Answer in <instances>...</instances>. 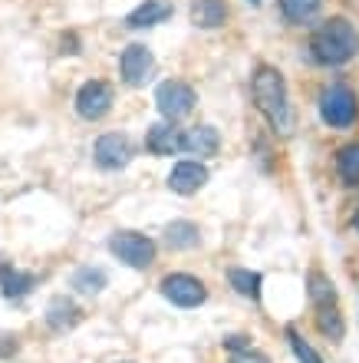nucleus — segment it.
Returning a JSON list of instances; mask_svg holds the SVG:
<instances>
[{"label":"nucleus","mask_w":359,"mask_h":363,"mask_svg":"<svg viewBox=\"0 0 359 363\" xmlns=\"http://www.w3.org/2000/svg\"><path fill=\"white\" fill-rule=\"evenodd\" d=\"M320 116L323 123L330 129H350L356 123L359 116V103H356V93L343 83H333L320 93Z\"/></svg>","instance_id":"obj_3"},{"label":"nucleus","mask_w":359,"mask_h":363,"mask_svg":"<svg viewBox=\"0 0 359 363\" xmlns=\"http://www.w3.org/2000/svg\"><path fill=\"white\" fill-rule=\"evenodd\" d=\"M109 251L135 271H145L155 261V241L149 235H139V231H115L109 238Z\"/></svg>","instance_id":"obj_4"},{"label":"nucleus","mask_w":359,"mask_h":363,"mask_svg":"<svg viewBox=\"0 0 359 363\" xmlns=\"http://www.w3.org/2000/svg\"><path fill=\"white\" fill-rule=\"evenodd\" d=\"M47 320L57 327V330H63V327H73L76 320H79V311H76L73 301H67V297H57V301L50 304Z\"/></svg>","instance_id":"obj_20"},{"label":"nucleus","mask_w":359,"mask_h":363,"mask_svg":"<svg viewBox=\"0 0 359 363\" xmlns=\"http://www.w3.org/2000/svg\"><path fill=\"white\" fill-rule=\"evenodd\" d=\"M171 17V4L169 0H145V4H139V7L125 17V27L129 30H142V27H155V23H161V20Z\"/></svg>","instance_id":"obj_12"},{"label":"nucleus","mask_w":359,"mask_h":363,"mask_svg":"<svg viewBox=\"0 0 359 363\" xmlns=\"http://www.w3.org/2000/svg\"><path fill=\"white\" fill-rule=\"evenodd\" d=\"M251 93L267 123L274 125V133L290 135L293 133V106L287 96V83L280 77V69L274 67H257L254 79H251Z\"/></svg>","instance_id":"obj_1"},{"label":"nucleus","mask_w":359,"mask_h":363,"mask_svg":"<svg viewBox=\"0 0 359 363\" xmlns=\"http://www.w3.org/2000/svg\"><path fill=\"white\" fill-rule=\"evenodd\" d=\"M231 363H270V360H267L264 354H257V350L247 347V350H237V354L231 357Z\"/></svg>","instance_id":"obj_25"},{"label":"nucleus","mask_w":359,"mask_h":363,"mask_svg":"<svg viewBox=\"0 0 359 363\" xmlns=\"http://www.w3.org/2000/svg\"><path fill=\"white\" fill-rule=\"evenodd\" d=\"M353 221H356V231H359V211H356V218H353Z\"/></svg>","instance_id":"obj_26"},{"label":"nucleus","mask_w":359,"mask_h":363,"mask_svg":"<svg viewBox=\"0 0 359 363\" xmlns=\"http://www.w3.org/2000/svg\"><path fill=\"white\" fill-rule=\"evenodd\" d=\"M336 169H340V179L346 182V185L359 189V143L340 149V155H336Z\"/></svg>","instance_id":"obj_18"},{"label":"nucleus","mask_w":359,"mask_h":363,"mask_svg":"<svg viewBox=\"0 0 359 363\" xmlns=\"http://www.w3.org/2000/svg\"><path fill=\"white\" fill-rule=\"evenodd\" d=\"M251 4H261V0H251Z\"/></svg>","instance_id":"obj_27"},{"label":"nucleus","mask_w":359,"mask_h":363,"mask_svg":"<svg viewBox=\"0 0 359 363\" xmlns=\"http://www.w3.org/2000/svg\"><path fill=\"white\" fill-rule=\"evenodd\" d=\"M310 53L323 67H343L359 53V30L346 17H330L313 30Z\"/></svg>","instance_id":"obj_2"},{"label":"nucleus","mask_w":359,"mask_h":363,"mask_svg":"<svg viewBox=\"0 0 359 363\" xmlns=\"http://www.w3.org/2000/svg\"><path fill=\"white\" fill-rule=\"evenodd\" d=\"M287 340H290V350H293V357H297V360L300 363H323V357L317 354V350H313L310 344H307V340H303L300 334H297V330H287Z\"/></svg>","instance_id":"obj_23"},{"label":"nucleus","mask_w":359,"mask_h":363,"mask_svg":"<svg viewBox=\"0 0 359 363\" xmlns=\"http://www.w3.org/2000/svg\"><path fill=\"white\" fill-rule=\"evenodd\" d=\"M227 20L224 0H191V23L201 30H217Z\"/></svg>","instance_id":"obj_13"},{"label":"nucleus","mask_w":359,"mask_h":363,"mask_svg":"<svg viewBox=\"0 0 359 363\" xmlns=\"http://www.w3.org/2000/svg\"><path fill=\"white\" fill-rule=\"evenodd\" d=\"M33 284H37L33 274H23V271H17V268H0V287H4L7 297H23Z\"/></svg>","instance_id":"obj_15"},{"label":"nucleus","mask_w":359,"mask_h":363,"mask_svg":"<svg viewBox=\"0 0 359 363\" xmlns=\"http://www.w3.org/2000/svg\"><path fill=\"white\" fill-rule=\"evenodd\" d=\"M165 238H169L171 248L185 251V248H195V245H198L201 231H198V225H191V221H171L169 231H165Z\"/></svg>","instance_id":"obj_16"},{"label":"nucleus","mask_w":359,"mask_h":363,"mask_svg":"<svg viewBox=\"0 0 359 363\" xmlns=\"http://www.w3.org/2000/svg\"><path fill=\"white\" fill-rule=\"evenodd\" d=\"M320 330L323 334H330L333 340H340L343 337V317L336 314V307H320Z\"/></svg>","instance_id":"obj_24"},{"label":"nucleus","mask_w":359,"mask_h":363,"mask_svg":"<svg viewBox=\"0 0 359 363\" xmlns=\"http://www.w3.org/2000/svg\"><path fill=\"white\" fill-rule=\"evenodd\" d=\"M310 297L317 307H333L336 301V291H333L330 277H323L320 271H310Z\"/></svg>","instance_id":"obj_21"},{"label":"nucleus","mask_w":359,"mask_h":363,"mask_svg":"<svg viewBox=\"0 0 359 363\" xmlns=\"http://www.w3.org/2000/svg\"><path fill=\"white\" fill-rule=\"evenodd\" d=\"M161 294H165V301H171L175 307H198V304H205L208 287L201 284L195 274L178 271V274H169L161 281Z\"/></svg>","instance_id":"obj_7"},{"label":"nucleus","mask_w":359,"mask_h":363,"mask_svg":"<svg viewBox=\"0 0 359 363\" xmlns=\"http://www.w3.org/2000/svg\"><path fill=\"white\" fill-rule=\"evenodd\" d=\"M178 129L171 123H155L145 133V149H149L152 155H175L178 152Z\"/></svg>","instance_id":"obj_14"},{"label":"nucleus","mask_w":359,"mask_h":363,"mask_svg":"<svg viewBox=\"0 0 359 363\" xmlns=\"http://www.w3.org/2000/svg\"><path fill=\"white\" fill-rule=\"evenodd\" d=\"M205 182H208V169L201 162H178L171 169L169 175V189L178 191V195H195L198 189H205Z\"/></svg>","instance_id":"obj_11"},{"label":"nucleus","mask_w":359,"mask_h":363,"mask_svg":"<svg viewBox=\"0 0 359 363\" xmlns=\"http://www.w3.org/2000/svg\"><path fill=\"white\" fill-rule=\"evenodd\" d=\"M231 287H234L241 297H251V301H261V274L247 268H234L231 271Z\"/></svg>","instance_id":"obj_17"},{"label":"nucleus","mask_w":359,"mask_h":363,"mask_svg":"<svg viewBox=\"0 0 359 363\" xmlns=\"http://www.w3.org/2000/svg\"><path fill=\"white\" fill-rule=\"evenodd\" d=\"M73 287H79L83 294H96V291L106 287V274L99 268H83V271H76Z\"/></svg>","instance_id":"obj_22"},{"label":"nucleus","mask_w":359,"mask_h":363,"mask_svg":"<svg viewBox=\"0 0 359 363\" xmlns=\"http://www.w3.org/2000/svg\"><path fill=\"white\" fill-rule=\"evenodd\" d=\"M109 109H113V86L109 83L89 79V83L79 86V93H76V113L83 116V119L99 123L103 116H109Z\"/></svg>","instance_id":"obj_6"},{"label":"nucleus","mask_w":359,"mask_h":363,"mask_svg":"<svg viewBox=\"0 0 359 363\" xmlns=\"http://www.w3.org/2000/svg\"><path fill=\"white\" fill-rule=\"evenodd\" d=\"M96 165L99 169H106V172H119V169H125V165L132 162V145H129V139L119 133H106L96 139Z\"/></svg>","instance_id":"obj_9"},{"label":"nucleus","mask_w":359,"mask_h":363,"mask_svg":"<svg viewBox=\"0 0 359 363\" xmlns=\"http://www.w3.org/2000/svg\"><path fill=\"white\" fill-rule=\"evenodd\" d=\"M152 69H155V57H152V50L145 43H129L122 50V57H119V73L129 86H145L152 77Z\"/></svg>","instance_id":"obj_8"},{"label":"nucleus","mask_w":359,"mask_h":363,"mask_svg":"<svg viewBox=\"0 0 359 363\" xmlns=\"http://www.w3.org/2000/svg\"><path fill=\"white\" fill-rule=\"evenodd\" d=\"M178 149L188 155H201V159H208V155H217L221 149V139H217V129L215 125H195L188 133L178 135Z\"/></svg>","instance_id":"obj_10"},{"label":"nucleus","mask_w":359,"mask_h":363,"mask_svg":"<svg viewBox=\"0 0 359 363\" xmlns=\"http://www.w3.org/2000/svg\"><path fill=\"white\" fill-rule=\"evenodd\" d=\"M280 10L290 23H307L320 13V0H280Z\"/></svg>","instance_id":"obj_19"},{"label":"nucleus","mask_w":359,"mask_h":363,"mask_svg":"<svg viewBox=\"0 0 359 363\" xmlns=\"http://www.w3.org/2000/svg\"><path fill=\"white\" fill-rule=\"evenodd\" d=\"M198 103V96L188 83H181V79H165L159 83L155 89V106H159V113L165 116V123H175V119H185V116L195 109Z\"/></svg>","instance_id":"obj_5"}]
</instances>
